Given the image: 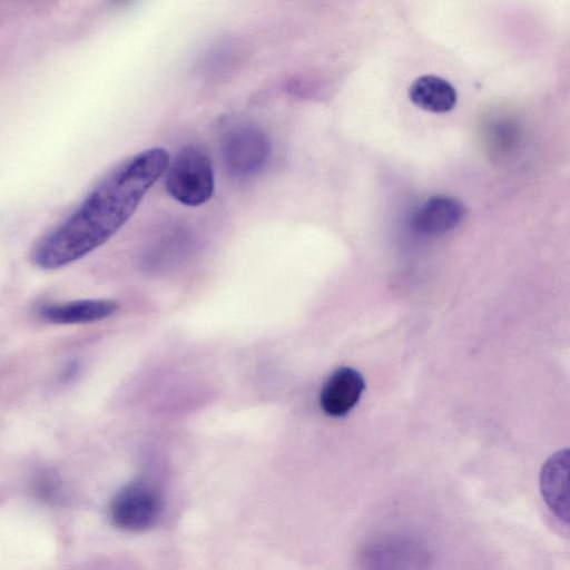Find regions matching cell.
Segmentation results:
<instances>
[{
	"label": "cell",
	"mask_w": 570,
	"mask_h": 570,
	"mask_svg": "<svg viewBox=\"0 0 570 570\" xmlns=\"http://www.w3.org/2000/svg\"><path fill=\"white\" fill-rule=\"evenodd\" d=\"M169 159L167 150L155 147L117 165L66 219L37 242L32 263L45 271L59 269L105 244L131 217Z\"/></svg>",
	"instance_id": "6da1fadb"
},
{
	"label": "cell",
	"mask_w": 570,
	"mask_h": 570,
	"mask_svg": "<svg viewBox=\"0 0 570 570\" xmlns=\"http://www.w3.org/2000/svg\"><path fill=\"white\" fill-rule=\"evenodd\" d=\"M167 193L180 204L199 206L214 193L215 179L212 160L199 146L183 147L165 170Z\"/></svg>",
	"instance_id": "7a4b0ae2"
},
{
	"label": "cell",
	"mask_w": 570,
	"mask_h": 570,
	"mask_svg": "<svg viewBox=\"0 0 570 570\" xmlns=\"http://www.w3.org/2000/svg\"><path fill=\"white\" fill-rule=\"evenodd\" d=\"M271 151L268 136L254 125L233 126L222 139L225 168L235 178H248L259 173L267 164Z\"/></svg>",
	"instance_id": "3957f363"
},
{
	"label": "cell",
	"mask_w": 570,
	"mask_h": 570,
	"mask_svg": "<svg viewBox=\"0 0 570 570\" xmlns=\"http://www.w3.org/2000/svg\"><path fill=\"white\" fill-rule=\"evenodd\" d=\"M163 502L159 493L144 482H132L117 492L110 503V518L120 529L142 531L160 518Z\"/></svg>",
	"instance_id": "277c9868"
},
{
	"label": "cell",
	"mask_w": 570,
	"mask_h": 570,
	"mask_svg": "<svg viewBox=\"0 0 570 570\" xmlns=\"http://www.w3.org/2000/svg\"><path fill=\"white\" fill-rule=\"evenodd\" d=\"M183 226H170L146 245L140 264L147 273L171 268L184 259L193 247V237Z\"/></svg>",
	"instance_id": "5b68a950"
},
{
	"label": "cell",
	"mask_w": 570,
	"mask_h": 570,
	"mask_svg": "<svg viewBox=\"0 0 570 570\" xmlns=\"http://www.w3.org/2000/svg\"><path fill=\"white\" fill-rule=\"evenodd\" d=\"M364 389L365 382L358 371L347 366L338 367L321 390L322 410L331 416H344L357 404Z\"/></svg>",
	"instance_id": "8992f818"
},
{
	"label": "cell",
	"mask_w": 570,
	"mask_h": 570,
	"mask_svg": "<svg viewBox=\"0 0 570 570\" xmlns=\"http://www.w3.org/2000/svg\"><path fill=\"white\" fill-rule=\"evenodd\" d=\"M118 308V303L112 299L85 298L42 305L39 315L52 324H86L105 320Z\"/></svg>",
	"instance_id": "52a82bcc"
},
{
	"label": "cell",
	"mask_w": 570,
	"mask_h": 570,
	"mask_svg": "<svg viewBox=\"0 0 570 570\" xmlns=\"http://www.w3.org/2000/svg\"><path fill=\"white\" fill-rule=\"evenodd\" d=\"M464 216L462 203L450 196L428 199L413 215L412 227L423 236H439L453 229Z\"/></svg>",
	"instance_id": "ba28073f"
},
{
	"label": "cell",
	"mask_w": 570,
	"mask_h": 570,
	"mask_svg": "<svg viewBox=\"0 0 570 570\" xmlns=\"http://www.w3.org/2000/svg\"><path fill=\"white\" fill-rule=\"evenodd\" d=\"M409 98L425 111L444 114L455 107L458 95L448 80L434 75H424L412 82Z\"/></svg>",
	"instance_id": "9c48e42d"
},
{
	"label": "cell",
	"mask_w": 570,
	"mask_h": 570,
	"mask_svg": "<svg viewBox=\"0 0 570 570\" xmlns=\"http://www.w3.org/2000/svg\"><path fill=\"white\" fill-rule=\"evenodd\" d=\"M568 451L563 450L549 459L541 473V491L554 513L568 520Z\"/></svg>",
	"instance_id": "30bf717a"
}]
</instances>
